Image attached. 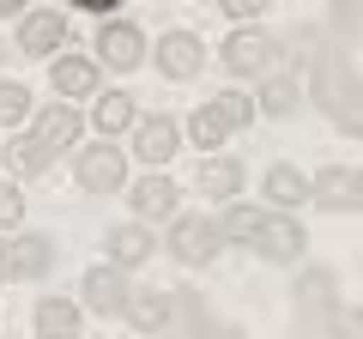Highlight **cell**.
<instances>
[{
    "label": "cell",
    "instance_id": "1",
    "mask_svg": "<svg viewBox=\"0 0 363 339\" xmlns=\"http://www.w3.org/2000/svg\"><path fill=\"white\" fill-rule=\"evenodd\" d=\"M315 104H321L339 128H351L363 140V79H357V67H351L339 49L315 55Z\"/></svg>",
    "mask_w": 363,
    "mask_h": 339
},
{
    "label": "cell",
    "instance_id": "2",
    "mask_svg": "<svg viewBox=\"0 0 363 339\" xmlns=\"http://www.w3.org/2000/svg\"><path fill=\"white\" fill-rule=\"evenodd\" d=\"M218 236H224V224H212V218H176L169 248H176L182 267H206L212 255H218Z\"/></svg>",
    "mask_w": 363,
    "mask_h": 339
},
{
    "label": "cell",
    "instance_id": "3",
    "mask_svg": "<svg viewBox=\"0 0 363 339\" xmlns=\"http://www.w3.org/2000/svg\"><path fill=\"white\" fill-rule=\"evenodd\" d=\"M279 61V37H267V30H236L230 43H224V67L230 73H267V67Z\"/></svg>",
    "mask_w": 363,
    "mask_h": 339
},
{
    "label": "cell",
    "instance_id": "4",
    "mask_svg": "<svg viewBox=\"0 0 363 339\" xmlns=\"http://www.w3.org/2000/svg\"><path fill=\"white\" fill-rule=\"evenodd\" d=\"M79 182H85L91 194H116V188L128 182L121 152H116V145H85V152H79Z\"/></svg>",
    "mask_w": 363,
    "mask_h": 339
},
{
    "label": "cell",
    "instance_id": "5",
    "mask_svg": "<svg viewBox=\"0 0 363 339\" xmlns=\"http://www.w3.org/2000/svg\"><path fill=\"white\" fill-rule=\"evenodd\" d=\"M128 297H133V285L121 279V267L109 261V267H91L85 273V303L97 315H128Z\"/></svg>",
    "mask_w": 363,
    "mask_h": 339
},
{
    "label": "cell",
    "instance_id": "6",
    "mask_svg": "<svg viewBox=\"0 0 363 339\" xmlns=\"http://www.w3.org/2000/svg\"><path fill=\"white\" fill-rule=\"evenodd\" d=\"M133 152L145 157V164H169V157L182 152V128L169 116H145L133 121Z\"/></svg>",
    "mask_w": 363,
    "mask_h": 339
},
{
    "label": "cell",
    "instance_id": "7",
    "mask_svg": "<svg viewBox=\"0 0 363 339\" xmlns=\"http://www.w3.org/2000/svg\"><path fill=\"white\" fill-rule=\"evenodd\" d=\"M97 55H104L109 67H121V73H128V67L145 61V37L128 25V18H109V25L97 30Z\"/></svg>",
    "mask_w": 363,
    "mask_h": 339
},
{
    "label": "cell",
    "instance_id": "8",
    "mask_svg": "<svg viewBox=\"0 0 363 339\" xmlns=\"http://www.w3.org/2000/svg\"><path fill=\"white\" fill-rule=\"evenodd\" d=\"M200 61H206V49H200V37H188V30H169V37L157 43V67H164L169 79H194Z\"/></svg>",
    "mask_w": 363,
    "mask_h": 339
},
{
    "label": "cell",
    "instance_id": "9",
    "mask_svg": "<svg viewBox=\"0 0 363 339\" xmlns=\"http://www.w3.org/2000/svg\"><path fill=\"white\" fill-rule=\"evenodd\" d=\"M67 43V18L61 13H25V25H18V49L25 55H55Z\"/></svg>",
    "mask_w": 363,
    "mask_h": 339
},
{
    "label": "cell",
    "instance_id": "10",
    "mask_svg": "<svg viewBox=\"0 0 363 339\" xmlns=\"http://www.w3.org/2000/svg\"><path fill=\"white\" fill-rule=\"evenodd\" d=\"M255 248L267 255V261H297V255H303V224L267 218V224H260V236H255Z\"/></svg>",
    "mask_w": 363,
    "mask_h": 339
},
{
    "label": "cell",
    "instance_id": "11",
    "mask_svg": "<svg viewBox=\"0 0 363 339\" xmlns=\"http://www.w3.org/2000/svg\"><path fill=\"white\" fill-rule=\"evenodd\" d=\"M169 315H176L169 291H133V297H128V321L140 327V333H164Z\"/></svg>",
    "mask_w": 363,
    "mask_h": 339
},
{
    "label": "cell",
    "instance_id": "12",
    "mask_svg": "<svg viewBox=\"0 0 363 339\" xmlns=\"http://www.w3.org/2000/svg\"><path fill=\"white\" fill-rule=\"evenodd\" d=\"M37 133H43V145H49V152H61V145H73L79 133H85V121H79V109L49 104V109L37 116Z\"/></svg>",
    "mask_w": 363,
    "mask_h": 339
},
{
    "label": "cell",
    "instance_id": "13",
    "mask_svg": "<svg viewBox=\"0 0 363 339\" xmlns=\"http://www.w3.org/2000/svg\"><path fill=\"white\" fill-rule=\"evenodd\" d=\"M152 248L157 243H152L145 224H116V230H109V261H116V267H140Z\"/></svg>",
    "mask_w": 363,
    "mask_h": 339
},
{
    "label": "cell",
    "instance_id": "14",
    "mask_svg": "<svg viewBox=\"0 0 363 339\" xmlns=\"http://www.w3.org/2000/svg\"><path fill=\"white\" fill-rule=\"evenodd\" d=\"M49 79H55V91H61V97H91V91H97V67L79 61V55H61V61L49 67Z\"/></svg>",
    "mask_w": 363,
    "mask_h": 339
},
{
    "label": "cell",
    "instance_id": "15",
    "mask_svg": "<svg viewBox=\"0 0 363 339\" xmlns=\"http://www.w3.org/2000/svg\"><path fill=\"white\" fill-rule=\"evenodd\" d=\"M176 194L182 188L169 182V176H145V182L133 188V212H140V218H169V212H176Z\"/></svg>",
    "mask_w": 363,
    "mask_h": 339
},
{
    "label": "cell",
    "instance_id": "16",
    "mask_svg": "<svg viewBox=\"0 0 363 339\" xmlns=\"http://www.w3.org/2000/svg\"><path fill=\"white\" fill-rule=\"evenodd\" d=\"M49 145H43V133H13L6 140V170L13 176H37V170H49Z\"/></svg>",
    "mask_w": 363,
    "mask_h": 339
},
{
    "label": "cell",
    "instance_id": "17",
    "mask_svg": "<svg viewBox=\"0 0 363 339\" xmlns=\"http://www.w3.org/2000/svg\"><path fill=\"white\" fill-rule=\"evenodd\" d=\"M37 339H79V309L61 297H43L37 303Z\"/></svg>",
    "mask_w": 363,
    "mask_h": 339
},
{
    "label": "cell",
    "instance_id": "18",
    "mask_svg": "<svg viewBox=\"0 0 363 339\" xmlns=\"http://www.w3.org/2000/svg\"><path fill=\"white\" fill-rule=\"evenodd\" d=\"M236 188H242V164H236V157H206V164H200V194L230 200Z\"/></svg>",
    "mask_w": 363,
    "mask_h": 339
},
{
    "label": "cell",
    "instance_id": "19",
    "mask_svg": "<svg viewBox=\"0 0 363 339\" xmlns=\"http://www.w3.org/2000/svg\"><path fill=\"white\" fill-rule=\"evenodd\" d=\"M188 133H194V145H224V133H236V128H230V116L218 109V97H212V104H200V109H194Z\"/></svg>",
    "mask_w": 363,
    "mask_h": 339
},
{
    "label": "cell",
    "instance_id": "20",
    "mask_svg": "<svg viewBox=\"0 0 363 339\" xmlns=\"http://www.w3.org/2000/svg\"><path fill=\"white\" fill-rule=\"evenodd\" d=\"M91 121H97V133H121V128H133V97H121V91H109V97H97V109H91Z\"/></svg>",
    "mask_w": 363,
    "mask_h": 339
},
{
    "label": "cell",
    "instance_id": "21",
    "mask_svg": "<svg viewBox=\"0 0 363 339\" xmlns=\"http://www.w3.org/2000/svg\"><path fill=\"white\" fill-rule=\"evenodd\" d=\"M267 194H272V206H297V200H303V194H315V188L303 182L291 164H272V170H267Z\"/></svg>",
    "mask_w": 363,
    "mask_h": 339
},
{
    "label": "cell",
    "instance_id": "22",
    "mask_svg": "<svg viewBox=\"0 0 363 339\" xmlns=\"http://www.w3.org/2000/svg\"><path fill=\"white\" fill-rule=\"evenodd\" d=\"M49 261H55V243H49L43 230H25V236H18V273H25V279L49 273Z\"/></svg>",
    "mask_w": 363,
    "mask_h": 339
},
{
    "label": "cell",
    "instance_id": "23",
    "mask_svg": "<svg viewBox=\"0 0 363 339\" xmlns=\"http://www.w3.org/2000/svg\"><path fill=\"white\" fill-rule=\"evenodd\" d=\"M309 188H315V200H321V206H333V212L351 206V170H339V164H327Z\"/></svg>",
    "mask_w": 363,
    "mask_h": 339
},
{
    "label": "cell",
    "instance_id": "24",
    "mask_svg": "<svg viewBox=\"0 0 363 339\" xmlns=\"http://www.w3.org/2000/svg\"><path fill=\"white\" fill-rule=\"evenodd\" d=\"M327 303H333V273H327V267H309L303 285H297V309L309 315V309H327Z\"/></svg>",
    "mask_w": 363,
    "mask_h": 339
},
{
    "label": "cell",
    "instance_id": "25",
    "mask_svg": "<svg viewBox=\"0 0 363 339\" xmlns=\"http://www.w3.org/2000/svg\"><path fill=\"white\" fill-rule=\"evenodd\" d=\"M260 224H267V212H260V206H230V212H224V236H236V243H248V248H255Z\"/></svg>",
    "mask_w": 363,
    "mask_h": 339
},
{
    "label": "cell",
    "instance_id": "26",
    "mask_svg": "<svg viewBox=\"0 0 363 339\" xmlns=\"http://www.w3.org/2000/svg\"><path fill=\"white\" fill-rule=\"evenodd\" d=\"M260 109L267 116H291L297 109V79H272L267 91H260Z\"/></svg>",
    "mask_w": 363,
    "mask_h": 339
},
{
    "label": "cell",
    "instance_id": "27",
    "mask_svg": "<svg viewBox=\"0 0 363 339\" xmlns=\"http://www.w3.org/2000/svg\"><path fill=\"white\" fill-rule=\"evenodd\" d=\"M25 116H30V91H25V85H0V121L18 128Z\"/></svg>",
    "mask_w": 363,
    "mask_h": 339
},
{
    "label": "cell",
    "instance_id": "28",
    "mask_svg": "<svg viewBox=\"0 0 363 339\" xmlns=\"http://www.w3.org/2000/svg\"><path fill=\"white\" fill-rule=\"evenodd\" d=\"M218 109L230 116V128H242V121H255V97H242V91H218Z\"/></svg>",
    "mask_w": 363,
    "mask_h": 339
},
{
    "label": "cell",
    "instance_id": "29",
    "mask_svg": "<svg viewBox=\"0 0 363 339\" xmlns=\"http://www.w3.org/2000/svg\"><path fill=\"white\" fill-rule=\"evenodd\" d=\"M18 218H25V194L0 182V230H6V224H18Z\"/></svg>",
    "mask_w": 363,
    "mask_h": 339
},
{
    "label": "cell",
    "instance_id": "30",
    "mask_svg": "<svg viewBox=\"0 0 363 339\" xmlns=\"http://www.w3.org/2000/svg\"><path fill=\"white\" fill-rule=\"evenodd\" d=\"M333 339H363V309H333Z\"/></svg>",
    "mask_w": 363,
    "mask_h": 339
},
{
    "label": "cell",
    "instance_id": "31",
    "mask_svg": "<svg viewBox=\"0 0 363 339\" xmlns=\"http://www.w3.org/2000/svg\"><path fill=\"white\" fill-rule=\"evenodd\" d=\"M0 279H25L18 273V243H0Z\"/></svg>",
    "mask_w": 363,
    "mask_h": 339
},
{
    "label": "cell",
    "instance_id": "32",
    "mask_svg": "<svg viewBox=\"0 0 363 339\" xmlns=\"http://www.w3.org/2000/svg\"><path fill=\"white\" fill-rule=\"evenodd\" d=\"M218 6H224V13H230V18H255L260 6H267V0H218Z\"/></svg>",
    "mask_w": 363,
    "mask_h": 339
},
{
    "label": "cell",
    "instance_id": "33",
    "mask_svg": "<svg viewBox=\"0 0 363 339\" xmlns=\"http://www.w3.org/2000/svg\"><path fill=\"white\" fill-rule=\"evenodd\" d=\"M200 339H248L242 327H212V333H200Z\"/></svg>",
    "mask_w": 363,
    "mask_h": 339
},
{
    "label": "cell",
    "instance_id": "34",
    "mask_svg": "<svg viewBox=\"0 0 363 339\" xmlns=\"http://www.w3.org/2000/svg\"><path fill=\"white\" fill-rule=\"evenodd\" d=\"M73 6H85V13H109V6H121V0H73Z\"/></svg>",
    "mask_w": 363,
    "mask_h": 339
},
{
    "label": "cell",
    "instance_id": "35",
    "mask_svg": "<svg viewBox=\"0 0 363 339\" xmlns=\"http://www.w3.org/2000/svg\"><path fill=\"white\" fill-rule=\"evenodd\" d=\"M351 206H363V170H351Z\"/></svg>",
    "mask_w": 363,
    "mask_h": 339
},
{
    "label": "cell",
    "instance_id": "36",
    "mask_svg": "<svg viewBox=\"0 0 363 339\" xmlns=\"http://www.w3.org/2000/svg\"><path fill=\"white\" fill-rule=\"evenodd\" d=\"M339 13H363V0H339Z\"/></svg>",
    "mask_w": 363,
    "mask_h": 339
},
{
    "label": "cell",
    "instance_id": "37",
    "mask_svg": "<svg viewBox=\"0 0 363 339\" xmlns=\"http://www.w3.org/2000/svg\"><path fill=\"white\" fill-rule=\"evenodd\" d=\"M18 6H25V0H0V13H18Z\"/></svg>",
    "mask_w": 363,
    "mask_h": 339
},
{
    "label": "cell",
    "instance_id": "38",
    "mask_svg": "<svg viewBox=\"0 0 363 339\" xmlns=\"http://www.w3.org/2000/svg\"><path fill=\"white\" fill-rule=\"evenodd\" d=\"M0 55H6V43H0Z\"/></svg>",
    "mask_w": 363,
    "mask_h": 339
}]
</instances>
